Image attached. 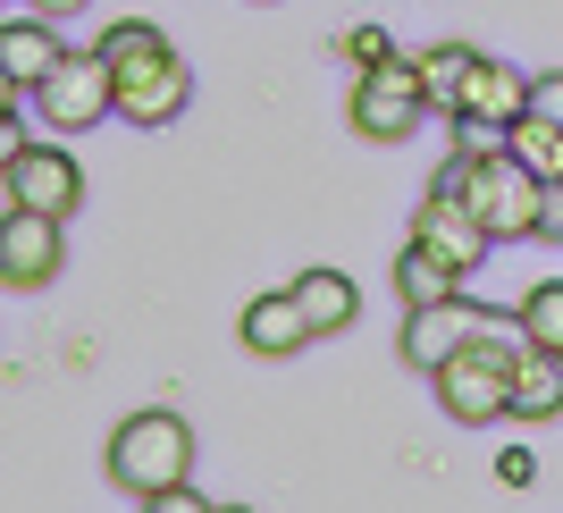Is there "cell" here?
<instances>
[{
	"mask_svg": "<svg viewBox=\"0 0 563 513\" xmlns=\"http://www.w3.org/2000/svg\"><path fill=\"white\" fill-rule=\"evenodd\" d=\"M505 143H514L521 161L539 168L547 186H563V118H539V110H521L514 127H505Z\"/></svg>",
	"mask_w": 563,
	"mask_h": 513,
	"instance_id": "18",
	"label": "cell"
},
{
	"mask_svg": "<svg viewBox=\"0 0 563 513\" xmlns=\"http://www.w3.org/2000/svg\"><path fill=\"white\" fill-rule=\"evenodd\" d=\"M454 203L488 228V244H521V236H539V210H547V177L521 161L514 143H488V152H471V177Z\"/></svg>",
	"mask_w": 563,
	"mask_h": 513,
	"instance_id": "3",
	"label": "cell"
},
{
	"mask_svg": "<svg viewBox=\"0 0 563 513\" xmlns=\"http://www.w3.org/2000/svg\"><path fill=\"white\" fill-rule=\"evenodd\" d=\"M387 279H396V304H404V312L463 295V270H454L438 244H421V236H404V244H396V270H387Z\"/></svg>",
	"mask_w": 563,
	"mask_h": 513,
	"instance_id": "14",
	"label": "cell"
},
{
	"mask_svg": "<svg viewBox=\"0 0 563 513\" xmlns=\"http://www.w3.org/2000/svg\"><path fill=\"white\" fill-rule=\"evenodd\" d=\"M59 18H43V9H25V18H0V68L18 76L25 94H34V85H43L51 68H59Z\"/></svg>",
	"mask_w": 563,
	"mask_h": 513,
	"instance_id": "13",
	"label": "cell"
},
{
	"mask_svg": "<svg viewBox=\"0 0 563 513\" xmlns=\"http://www.w3.org/2000/svg\"><path fill=\"white\" fill-rule=\"evenodd\" d=\"M34 9H43V18H85L93 0H34Z\"/></svg>",
	"mask_w": 563,
	"mask_h": 513,
	"instance_id": "26",
	"label": "cell"
},
{
	"mask_svg": "<svg viewBox=\"0 0 563 513\" xmlns=\"http://www.w3.org/2000/svg\"><path fill=\"white\" fill-rule=\"evenodd\" d=\"M110 489H126L135 505H161L168 489H186L194 480V421L177 404H143L110 429Z\"/></svg>",
	"mask_w": 563,
	"mask_h": 513,
	"instance_id": "1",
	"label": "cell"
},
{
	"mask_svg": "<svg viewBox=\"0 0 563 513\" xmlns=\"http://www.w3.org/2000/svg\"><path fill=\"white\" fill-rule=\"evenodd\" d=\"M496 312L488 304H471V295H446V304H412L404 312V337H396V353L404 362H412V371H438V362H446L454 346H471V337H479V328H488Z\"/></svg>",
	"mask_w": 563,
	"mask_h": 513,
	"instance_id": "9",
	"label": "cell"
},
{
	"mask_svg": "<svg viewBox=\"0 0 563 513\" xmlns=\"http://www.w3.org/2000/svg\"><path fill=\"white\" fill-rule=\"evenodd\" d=\"M496 480H505V489H539V455H530V446H505V455H496Z\"/></svg>",
	"mask_w": 563,
	"mask_h": 513,
	"instance_id": "22",
	"label": "cell"
},
{
	"mask_svg": "<svg viewBox=\"0 0 563 513\" xmlns=\"http://www.w3.org/2000/svg\"><path fill=\"white\" fill-rule=\"evenodd\" d=\"M514 328L530 337V346H555L563 353V279H539L530 295L514 304Z\"/></svg>",
	"mask_w": 563,
	"mask_h": 513,
	"instance_id": "20",
	"label": "cell"
},
{
	"mask_svg": "<svg viewBox=\"0 0 563 513\" xmlns=\"http://www.w3.org/2000/svg\"><path fill=\"white\" fill-rule=\"evenodd\" d=\"M521 110H530V68H514V59H479L471 85H463V101H454V127H488V135H505Z\"/></svg>",
	"mask_w": 563,
	"mask_h": 513,
	"instance_id": "10",
	"label": "cell"
},
{
	"mask_svg": "<svg viewBox=\"0 0 563 513\" xmlns=\"http://www.w3.org/2000/svg\"><path fill=\"white\" fill-rule=\"evenodd\" d=\"M488 51H471V43H429V51H412V68H421V85H429V110L438 118H454V101H463V85H471V68H479Z\"/></svg>",
	"mask_w": 563,
	"mask_h": 513,
	"instance_id": "17",
	"label": "cell"
},
{
	"mask_svg": "<svg viewBox=\"0 0 563 513\" xmlns=\"http://www.w3.org/2000/svg\"><path fill=\"white\" fill-rule=\"evenodd\" d=\"M539 236H547V244H563V186H547V210H539Z\"/></svg>",
	"mask_w": 563,
	"mask_h": 513,
	"instance_id": "24",
	"label": "cell"
},
{
	"mask_svg": "<svg viewBox=\"0 0 563 513\" xmlns=\"http://www.w3.org/2000/svg\"><path fill=\"white\" fill-rule=\"evenodd\" d=\"M93 51L110 59V68H135V59H161V51H168V34H161L152 18H110V25L93 34Z\"/></svg>",
	"mask_w": 563,
	"mask_h": 513,
	"instance_id": "19",
	"label": "cell"
},
{
	"mask_svg": "<svg viewBox=\"0 0 563 513\" xmlns=\"http://www.w3.org/2000/svg\"><path fill=\"white\" fill-rule=\"evenodd\" d=\"M261 9H269V0H261Z\"/></svg>",
	"mask_w": 563,
	"mask_h": 513,
	"instance_id": "28",
	"label": "cell"
},
{
	"mask_svg": "<svg viewBox=\"0 0 563 513\" xmlns=\"http://www.w3.org/2000/svg\"><path fill=\"white\" fill-rule=\"evenodd\" d=\"M336 59H345V68H378V59H396V34H387V25H345V34H336Z\"/></svg>",
	"mask_w": 563,
	"mask_h": 513,
	"instance_id": "21",
	"label": "cell"
},
{
	"mask_svg": "<svg viewBox=\"0 0 563 513\" xmlns=\"http://www.w3.org/2000/svg\"><path fill=\"white\" fill-rule=\"evenodd\" d=\"M404 236L438 244L454 270H479V261H488V228H479L463 203H446V194H421V203H412V228H404Z\"/></svg>",
	"mask_w": 563,
	"mask_h": 513,
	"instance_id": "12",
	"label": "cell"
},
{
	"mask_svg": "<svg viewBox=\"0 0 563 513\" xmlns=\"http://www.w3.org/2000/svg\"><path fill=\"white\" fill-rule=\"evenodd\" d=\"M235 337H244V353H261V362L303 353V346H311V320H303V304H295V286L253 295V304H244V320H235Z\"/></svg>",
	"mask_w": 563,
	"mask_h": 513,
	"instance_id": "11",
	"label": "cell"
},
{
	"mask_svg": "<svg viewBox=\"0 0 563 513\" xmlns=\"http://www.w3.org/2000/svg\"><path fill=\"white\" fill-rule=\"evenodd\" d=\"M421 118H429V85L412 59H378V68H353V94H345V127L362 143H404V135H421Z\"/></svg>",
	"mask_w": 563,
	"mask_h": 513,
	"instance_id": "4",
	"label": "cell"
},
{
	"mask_svg": "<svg viewBox=\"0 0 563 513\" xmlns=\"http://www.w3.org/2000/svg\"><path fill=\"white\" fill-rule=\"evenodd\" d=\"M59 270H68V219L9 203V210H0V286L34 295V286H51Z\"/></svg>",
	"mask_w": 563,
	"mask_h": 513,
	"instance_id": "7",
	"label": "cell"
},
{
	"mask_svg": "<svg viewBox=\"0 0 563 513\" xmlns=\"http://www.w3.org/2000/svg\"><path fill=\"white\" fill-rule=\"evenodd\" d=\"M295 304H303L311 337H345V328L362 320V286H353L345 270H295Z\"/></svg>",
	"mask_w": 563,
	"mask_h": 513,
	"instance_id": "15",
	"label": "cell"
},
{
	"mask_svg": "<svg viewBox=\"0 0 563 513\" xmlns=\"http://www.w3.org/2000/svg\"><path fill=\"white\" fill-rule=\"evenodd\" d=\"M18 101H25V85H18L9 68H0V110H18Z\"/></svg>",
	"mask_w": 563,
	"mask_h": 513,
	"instance_id": "27",
	"label": "cell"
},
{
	"mask_svg": "<svg viewBox=\"0 0 563 513\" xmlns=\"http://www.w3.org/2000/svg\"><path fill=\"white\" fill-rule=\"evenodd\" d=\"M555 413H563V353L521 337V353H514V421H555Z\"/></svg>",
	"mask_w": 563,
	"mask_h": 513,
	"instance_id": "16",
	"label": "cell"
},
{
	"mask_svg": "<svg viewBox=\"0 0 563 513\" xmlns=\"http://www.w3.org/2000/svg\"><path fill=\"white\" fill-rule=\"evenodd\" d=\"M514 353H521V328L514 312H496L471 346H454L438 371H429V388H438V404H446V421H463V429H479V421H505L514 413Z\"/></svg>",
	"mask_w": 563,
	"mask_h": 513,
	"instance_id": "2",
	"label": "cell"
},
{
	"mask_svg": "<svg viewBox=\"0 0 563 513\" xmlns=\"http://www.w3.org/2000/svg\"><path fill=\"white\" fill-rule=\"evenodd\" d=\"M186 110H194V68H186L177 43H168L161 59L118 68V118H126V127H177Z\"/></svg>",
	"mask_w": 563,
	"mask_h": 513,
	"instance_id": "8",
	"label": "cell"
},
{
	"mask_svg": "<svg viewBox=\"0 0 563 513\" xmlns=\"http://www.w3.org/2000/svg\"><path fill=\"white\" fill-rule=\"evenodd\" d=\"M0 194L25 203V210H51V219H76V210H85V161H76L68 143L25 135V152L0 168Z\"/></svg>",
	"mask_w": 563,
	"mask_h": 513,
	"instance_id": "6",
	"label": "cell"
},
{
	"mask_svg": "<svg viewBox=\"0 0 563 513\" xmlns=\"http://www.w3.org/2000/svg\"><path fill=\"white\" fill-rule=\"evenodd\" d=\"M530 110H539V118H563V68L530 76Z\"/></svg>",
	"mask_w": 563,
	"mask_h": 513,
	"instance_id": "23",
	"label": "cell"
},
{
	"mask_svg": "<svg viewBox=\"0 0 563 513\" xmlns=\"http://www.w3.org/2000/svg\"><path fill=\"white\" fill-rule=\"evenodd\" d=\"M25 101H34V118H43L51 135H85V127H101V118H118V68L93 43L59 51V68H51Z\"/></svg>",
	"mask_w": 563,
	"mask_h": 513,
	"instance_id": "5",
	"label": "cell"
},
{
	"mask_svg": "<svg viewBox=\"0 0 563 513\" xmlns=\"http://www.w3.org/2000/svg\"><path fill=\"white\" fill-rule=\"evenodd\" d=\"M25 152V127H18V110H0V168Z\"/></svg>",
	"mask_w": 563,
	"mask_h": 513,
	"instance_id": "25",
	"label": "cell"
}]
</instances>
